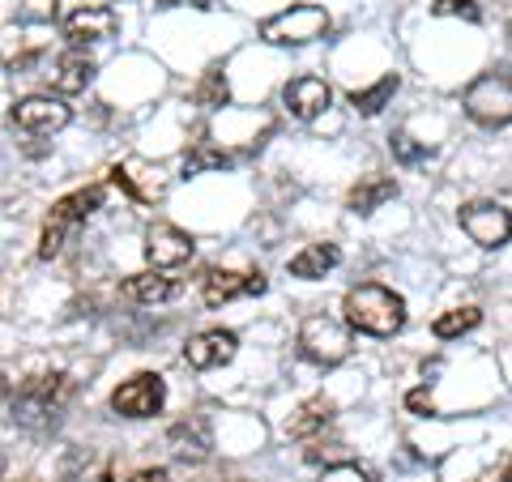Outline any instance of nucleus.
<instances>
[{"mask_svg": "<svg viewBox=\"0 0 512 482\" xmlns=\"http://www.w3.org/2000/svg\"><path fill=\"white\" fill-rule=\"evenodd\" d=\"M77 393V384L69 376H35L26 380L18 393H13V423L26 427V431H52L69 401Z\"/></svg>", "mask_w": 512, "mask_h": 482, "instance_id": "obj_1", "label": "nucleus"}, {"mask_svg": "<svg viewBox=\"0 0 512 482\" xmlns=\"http://www.w3.org/2000/svg\"><path fill=\"white\" fill-rule=\"evenodd\" d=\"M346 325L372 337H393L406 325V299L380 282H363L346 291Z\"/></svg>", "mask_w": 512, "mask_h": 482, "instance_id": "obj_2", "label": "nucleus"}, {"mask_svg": "<svg viewBox=\"0 0 512 482\" xmlns=\"http://www.w3.org/2000/svg\"><path fill=\"white\" fill-rule=\"evenodd\" d=\"M461 107L478 128H504L512 124V77L508 73H483L474 77L461 94Z\"/></svg>", "mask_w": 512, "mask_h": 482, "instance_id": "obj_3", "label": "nucleus"}, {"mask_svg": "<svg viewBox=\"0 0 512 482\" xmlns=\"http://www.w3.org/2000/svg\"><path fill=\"white\" fill-rule=\"evenodd\" d=\"M299 355L316 367H338L350 359V329L342 320H333L325 312L303 316L299 325Z\"/></svg>", "mask_w": 512, "mask_h": 482, "instance_id": "obj_4", "label": "nucleus"}, {"mask_svg": "<svg viewBox=\"0 0 512 482\" xmlns=\"http://www.w3.org/2000/svg\"><path fill=\"white\" fill-rule=\"evenodd\" d=\"M329 35V13L320 5H291L274 13L269 22H261V39L274 47H303Z\"/></svg>", "mask_w": 512, "mask_h": 482, "instance_id": "obj_5", "label": "nucleus"}, {"mask_svg": "<svg viewBox=\"0 0 512 482\" xmlns=\"http://www.w3.org/2000/svg\"><path fill=\"white\" fill-rule=\"evenodd\" d=\"M461 231H466L478 248H504L508 239H512V214L504 210V205H495V201H470V205H461Z\"/></svg>", "mask_w": 512, "mask_h": 482, "instance_id": "obj_6", "label": "nucleus"}, {"mask_svg": "<svg viewBox=\"0 0 512 482\" xmlns=\"http://www.w3.org/2000/svg\"><path fill=\"white\" fill-rule=\"evenodd\" d=\"M163 401H167V380L154 372H141L111 393V410L124 414V419H154L163 410Z\"/></svg>", "mask_w": 512, "mask_h": 482, "instance_id": "obj_7", "label": "nucleus"}, {"mask_svg": "<svg viewBox=\"0 0 512 482\" xmlns=\"http://www.w3.org/2000/svg\"><path fill=\"white\" fill-rule=\"evenodd\" d=\"M9 116L30 137H52V133H60V128H69L73 107L64 99H52V94H30V99H22Z\"/></svg>", "mask_w": 512, "mask_h": 482, "instance_id": "obj_8", "label": "nucleus"}, {"mask_svg": "<svg viewBox=\"0 0 512 482\" xmlns=\"http://www.w3.org/2000/svg\"><path fill=\"white\" fill-rule=\"evenodd\" d=\"M192 252H197V244H192V235L171 227V222H154V227L146 231V261L154 269H175L192 261Z\"/></svg>", "mask_w": 512, "mask_h": 482, "instance_id": "obj_9", "label": "nucleus"}, {"mask_svg": "<svg viewBox=\"0 0 512 482\" xmlns=\"http://www.w3.org/2000/svg\"><path fill=\"white\" fill-rule=\"evenodd\" d=\"M201 295L210 308H218V303H231L244 295H265V278L261 273H235V269H205Z\"/></svg>", "mask_w": 512, "mask_h": 482, "instance_id": "obj_10", "label": "nucleus"}, {"mask_svg": "<svg viewBox=\"0 0 512 482\" xmlns=\"http://www.w3.org/2000/svg\"><path fill=\"white\" fill-rule=\"evenodd\" d=\"M116 30H120L116 9H107V5H86V9L69 13V22H64V39H69L73 47H86V43L111 39Z\"/></svg>", "mask_w": 512, "mask_h": 482, "instance_id": "obj_11", "label": "nucleus"}, {"mask_svg": "<svg viewBox=\"0 0 512 482\" xmlns=\"http://www.w3.org/2000/svg\"><path fill=\"white\" fill-rule=\"evenodd\" d=\"M235 350H239V337L231 329H205L184 346V359H188V367H197V372H210V367L231 363Z\"/></svg>", "mask_w": 512, "mask_h": 482, "instance_id": "obj_12", "label": "nucleus"}, {"mask_svg": "<svg viewBox=\"0 0 512 482\" xmlns=\"http://www.w3.org/2000/svg\"><path fill=\"white\" fill-rule=\"evenodd\" d=\"M103 205V188H82V192H69V197H60L52 205V214H47V227L43 231H56V235H69L73 227H82V222Z\"/></svg>", "mask_w": 512, "mask_h": 482, "instance_id": "obj_13", "label": "nucleus"}, {"mask_svg": "<svg viewBox=\"0 0 512 482\" xmlns=\"http://www.w3.org/2000/svg\"><path fill=\"white\" fill-rule=\"evenodd\" d=\"M90 82H94V60L82 52V47L60 52L52 60V69H47V86H52L56 94H82Z\"/></svg>", "mask_w": 512, "mask_h": 482, "instance_id": "obj_14", "label": "nucleus"}, {"mask_svg": "<svg viewBox=\"0 0 512 482\" xmlns=\"http://www.w3.org/2000/svg\"><path fill=\"white\" fill-rule=\"evenodd\" d=\"M282 99H286V107H291V116H299V120H316L320 111L333 103V90L320 82V77H295V82H286Z\"/></svg>", "mask_w": 512, "mask_h": 482, "instance_id": "obj_15", "label": "nucleus"}, {"mask_svg": "<svg viewBox=\"0 0 512 482\" xmlns=\"http://www.w3.org/2000/svg\"><path fill=\"white\" fill-rule=\"evenodd\" d=\"M210 427H205V419H184V423H175L171 427V453L180 457V461H205L210 457Z\"/></svg>", "mask_w": 512, "mask_h": 482, "instance_id": "obj_16", "label": "nucleus"}, {"mask_svg": "<svg viewBox=\"0 0 512 482\" xmlns=\"http://www.w3.org/2000/svg\"><path fill=\"white\" fill-rule=\"evenodd\" d=\"M397 197V180H389V175H363V180L350 188L346 197V210L350 214H376L384 201Z\"/></svg>", "mask_w": 512, "mask_h": 482, "instance_id": "obj_17", "label": "nucleus"}, {"mask_svg": "<svg viewBox=\"0 0 512 482\" xmlns=\"http://www.w3.org/2000/svg\"><path fill=\"white\" fill-rule=\"evenodd\" d=\"M342 261V252H338V244H308L303 252H295L291 256V278H308V282H316V278H325V273Z\"/></svg>", "mask_w": 512, "mask_h": 482, "instance_id": "obj_18", "label": "nucleus"}, {"mask_svg": "<svg viewBox=\"0 0 512 482\" xmlns=\"http://www.w3.org/2000/svg\"><path fill=\"white\" fill-rule=\"evenodd\" d=\"M175 291H180V282L167 278V273H158V269L133 273V278L124 282V295L133 299V303H163V299H171Z\"/></svg>", "mask_w": 512, "mask_h": 482, "instance_id": "obj_19", "label": "nucleus"}, {"mask_svg": "<svg viewBox=\"0 0 512 482\" xmlns=\"http://www.w3.org/2000/svg\"><path fill=\"white\" fill-rule=\"evenodd\" d=\"M329 419H333V401L329 397H308L295 410V419L286 423V431H291L295 440H308V436H316V431H325Z\"/></svg>", "mask_w": 512, "mask_h": 482, "instance_id": "obj_20", "label": "nucleus"}, {"mask_svg": "<svg viewBox=\"0 0 512 482\" xmlns=\"http://www.w3.org/2000/svg\"><path fill=\"white\" fill-rule=\"evenodd\" d=\"M397 94V73H384L376 86H367V90H355L350 94V107L359 111V116H380L384 103H389Z\"/></svg>", "mask_w": 512, "mask_h": 482, "instance_id": "obj_21", "label": "nucleus"}, {"mask_svg": "<svg viewBox=\"0 0 512 482\" xmlns=\"http://www.w3.org/2000/svg\"><path fill=\"white\" fill-rule=\"evenodd\" d=\"M478 320H483V312H478V308H453V312L436 316V325H431V333H436L440 342H453V337L478 329Z\"/></svg>", "mask_w": 512, "mask_h": 482, "instance_id": "obj_22", "label": "nucleus"}, {"mask_svg": "<svg viewBox=\"0 0 512 482\" xmlns=\"http://www.w3.org/2000/svg\"><path fill=\"white\" fill-rule=\"evenodd\" d=\"M218 167H231V154L227 150H214L197 141V150L184 154V175H201V171H218Z\"/></svg>", "mask_w": 512, "mask_h": 482, "instance_id": "obj_23", "label": "nucleus"}, {"mask_svg": "<svg viewBox=\"0 0 512 482\" xmlns=\"http://www.w3.org/2000/svg\"><path fill=\"white\" fill-rule=\"evenodd\" d=\"M231 99V86H227V73L222 69H210L201 77V86H197V103L201 107H227Z\"/></svg>", "mask_w": 512, "mask_h": 482, "instance_id": "obj_24", "label": "nucleus"}, {"mask_svg": "<svg viewBox=\"0 0 512 482\" xmlns=\"http://www.w3.org/2000/svg\"><path fill=\"white\" fill-rule=\"evenodd\" d=\"M436 18H466V22H483V9L474 5V0H436L431 5Z\"/></svg>", "mask_w": 512, "mask_h": 482, "instance_id": "obj_25", "label": "nucleus"}, {"mask_svg": "<svg viewBox=\"0 0 512 482\" xmlns=\"http://www.w3.org/2000/svg\"><path fill=\"white\" fill-rule=\"evenodd\" d=\"M320 482H376V478H372V470H363V465L342 461V465H329V470L320 474Z\"/></svg>", "mask_w": 512, "mask_h": 482, "instance_id": "obj_26", "label": "nucleus"}, {"mask_svg": "<svg viewBox=\"0 0 512 482\" xmlns=\"http://www.w3.org/2000/svg\"><path fill=\"white\" fill-rule=\"evenodd\" d=\"M393 154L402 158V163H419V158H427V146H414V137L397 133V137H393Z\"/></svg>", "mask_w": 512, "mask_h": 482, "instance_id": "obj_27", "label": "nucleus"}, {"mask_svg": "<svg viewBox=\"0 0 512 482\" xmlns=\"http://www.w3.org/2000/svg\"><path fill=\"white\" fill-rule=\"evenodd\" d=\"M406 406H410L414 414H436V406H431V393H427V389H414V393L406 397Z\"/></svg>", "mask_w": 512, "mask_h": 482, "instance_id": "obj_28", "label": "nucleus"}, {"mask_svg": "<svg viewBox=\"0 0 512 482\" xmlns=\"http://www.w3.org/2000/svg\"><path fill=\"white\" fill-rule=\"evenodd\" d=\"M26 5H30L26 18H39V22L43 18H56V0H26Z\"/></svg>", "mask_w": 512, "mask_h": 482, "instance_id": "obj_29", "label": "nucleus"}, {"mask_svg": "<svg viewBox=\"0 0 512 482\" xmlns=\"http://www.w3.org/2000/svg\"><path fill=\"white\" fill-rule=\"evenodd\" d=\"M128 482H171V474L167 470H141V474H133Z\"/></svg>", "mask_w": 512, "mask_h": 482, "instance_id": "obj_30", "label": "nucleus"}, {"mask_svg": "<svg viewBox=\"0 0 512 482\" xmlns=\"http://www.w3.org/2000/svg\"><path fill=\"white\" fill-rule=\"evenodd\" d=\"M163 5H192V9H214V0H163Z\"/></svg>", "mask_w": 512, "mask_h": 482, "instance_id": "obj_31", "label": "nucleus"}, {"mask_svg": "<svg viewBox=\"0 0 512 482\" xmlns=\"http://www.w3.org/2000/svg\"><path fill=\"white\" fill-rule=\"evenodd\" d=\"M504 482H512V457H508V465H504Z\"/></svg>", "mask_w": 512, "mask_h": 482, "instance_id": "obj_32", "label": "nucleus"}, {"mask_svg": "<svg viewBox=\"0 0 512 482\" xmlns=\"http://www.w3.org/2000/svg\"><path fill=\"white\" fill-rule=\"evenodd\" d=\"M0 474H5V457H0Z\"/></svg>", "mask_w": 512, "mask_h": 482, "instance_id": "obj_33", "label": "nucleus"}, {"mask_svg": "<svg viewBox=\"0 0 512 482\" xmlns=\"http://www.w3.org/2000/svg\"><path fill=\"white\" fill-rule=\"evenodd\" d=\"M231 482H244V478H231Z\"/></svg>", "mask_w": 512, "mask_h": 482, "instance_id": "obj_34", "label": "nucleus"}]
</instances>
